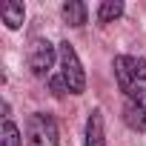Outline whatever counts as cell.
Returning a JSON list of instances; mask_svg holds the SVG:
<instances>
[{"mask_svg": "<svg viewBox=\"0 0 146 146\" xmlns=\"http://www.w3.org/2000/svg\"><path fill=\"white\" fill-rule=\"evenodd\" d=\"M52 63H54V46H52L49 40L37 37V40L29 46V69L35 72L37 78H43V75H49Z\"/></svg>", "mask_w": 146, "mask_h": 146, "instance_id": "3", "label": "cell"}, {"mask_svg": "<svg viewBox=\"0 0 146 146\" xmlns=\"http://www.w3.org/2000/svg\"><path fill=\"white\" fill-rule=\"evenodd\" d=\"M86 146H106V135H103V112L95 109L86 120Z\"/></svg>", "mask_w": 146, "mask_h": 146, "instance_id": "5", "label": "cell"}, {"mask_svg": "<svg viewBox=\"0 0 146 146\" xmlns=\"http://www.w3.org/2000/svg\"><path fill=\"white\" fill-rule=\"evenodd\" d=\"M123 15V3L120 0H106V3H100L98 9V23H112Z\"/></svg>", "mask_w": 146, "mask_h": 146, "instance_id": "9", "label": "cell"}, {"mask_svg": "<svg viewBox=\"0 0 146 146\" xmlns=\"http://www.w3.org/2000/svg\"><path fill=\"white\" fill-rule=\"evenodd\" d=\"M63 20L69 26H83L86 23V6L80 3V0H69V3H63Z\"/></svg>", "mask_w": 146, "mask_h": 146, "instance_id": "8", "label": "cell"}, {"mask_svg": "<svg viewBox=\"0 0 146 146\" xmlns=\"http://www.w3.org/2000/svg\"><path fill=\"white\" fill-rule=\"evenodd\" d=\"M0 146H23V137H20V129L6 117L3 120V132H0Z\"/></svg>", "mask_w": 146, "mask_h": 146, "instance_id": "10", "label": "cell"}, {"mask_svg": "<svg viewBox=\"0 0 146 146\" xmlns=\"http://www.w3.org/2000/svg\"><path fill=\"white\" fill-rule=\"evenodd\" d=\"M0 15H3V23L9 29H20L23 17H26V9H23V3H17V0H6V3L0 6Z\"/></svg>", "mask_w": 146, "mask_h": 146, "instance_id": "6", "label": "cell"}, {"mask_svg": "<svg viewBox=\"0 0 146 146\" xmlns=\"http://www.w3.org/2000/svg\"><path fill=\"white\" fill-rule=\"evenodd\" d=\"M123 123L129 129H135V132H146V112L137 103L126 100V106H123Z\"/></svg>", "mask_w": 146, "mask_h": 146, "instance_id": "7", "label": "cell"}, {"mask_svg": "<svg viewBox=\"0 0 146 146\" xmlns=\"http://www.w3.org/2000/svg\"><path fill=\"white\" fill-rule=\"evenodd\" d=\"M57 123L46 112H35L26 120V146H57Z\"/></svg>", "mask_w": 146, "mask_h": 146, "instance_id": "2", "label": "cell"}, {"mask_svg": "<svg viewBox=\"0 0 146 146\" xmlns=\"http://www.w3.org/2000/svg\"><path fill=\"white\" fill-rule=\"evenodd\" d=\"M132 60L129 54H117L115 57V78H117V86L120 92H132L135 89V72H132Z\"/></svg>", "mask_w": 146, "mask_h": 146, "instance_id": "4", "label": "cell"}, {"mask_svg": "<svg viewBox=\"0 0 146 146\" xmlns=\"http://www.w3.org/2000/svg\"><path fill=\"white\" fill-rule=\"evenodd\" d=\"M129 100H132V103H137V106L146 112V86H135V89L129 92Z\"/></svg>", "mask_w": 146, "mask_h": 146, "instance_id": "12", "label": "cell"}, {"mask_svg": "<svg viewBox=\"0 0 146 146\" xmlns=\"http://www.w3.org/2000/svg\"><path fill=\"white\" fill-rule=\"evenodd\" d=\"M57 57H60V75H63L69 92H72V95H80V92L86 89V75H83V66H80V60H78L75 46H72L69 40L60 43V46H57Z\"/></svg>", "mask_w": 146, "mask_h": 146, "instance_id": "1", "label": "cell"}, {"mask_svg": "<svg viewBox=\"0 0 146 146\" xmlns=\"http://www.w3.org/2000/svg\"><path fill=\"white\" fill-rule=\"evenodd\" d=\"M49 86H52V92H54L57 98H63V95L69 92V86H66V80H63V75H54V78H49Z\"/></svg>", "mask_w": 146, "mask_h": 146, "instance_id": "11", "label": "cell"}]
</instances>
